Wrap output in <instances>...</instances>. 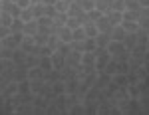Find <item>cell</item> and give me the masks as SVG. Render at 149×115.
<instances>
[{"instance_id":"1","label":"cell","mask_w":149,"mask_h":115,"mask_svg":"<svg viewBox=\"0 0 149 115\" xmlns=\"http://www.w3.org/2000/svg\"><path fill=\"white\" fill-rule=\"evenodd\" d=\"M56 34H58V40H60V42H66V44L72 42V30H70L66 24L60 26V28H56Z\"/></svg>"},{"instance_id":"2","label":"cell","mask_w":149,"mask_h":115,"mask_svg":"<svg viewBox=\"0 0 149 115\" xmlns=\"http://www.w3.org/2000/svg\"><path fill=\"white\" fill-rule=\"evenodd\" d=\"M81 26H84V30H86V36H90V38H95V36L100 34V28H97V24L92 22V20L84 22Z\"/></svg>"},{"instance_id":"3","label":"cell","mask_w":149,"mask_h":115,"mask_svg":"<svg viewBox=\"0 0 149 115\" xmlns=\"http://www.w3.org/2000/svg\"><path fill=\"white\" fill-rule=\"evenodd\" d=\"M125 30L121 28V24H117V26H113L111 28V32H109V38L111 40H117V42H123V38H125Z\"/></svg>"},{"instance_id":"4","label":"cell","mask_w":149,"mask_h":115,"mask_svg":"<svg viewBox=\"0 0 149 115\" xmlns=\"http://www.w3.org/2000/svg\"><path fill=\"white\" fill-rule=\"evenodd\" d=\"M84 68H88V69H92L93 68V64H95V56H93V52H84L81 54V62H80Z\"/></svg>"},{"instance_id":"5","label":"cell","mask_w":149,"mask_h":115,"mask_svg":"<svg viewBox=\"0 0 149 115\" xmlns=\"http://www.w3.org/2000/svg\"><path fill=\"white\" fill-rule=\"evenodd\" d=\"M121 28L125 30L127 34H135L141 26H139V22H135V20H121Z\"/></svg>"},{"instance_id":"6","label":"cell","mask_w":149,"mask_h":115,"mask_svg":"<svg viewBox=\"0 0 149 115\" xmlns=\"http://www.w3.org/2000/svg\"><path fill=\"white\" fill-rule=\"evenodd\" d=\"M95 24H97L100 32H107V34H109V32H111V28H113V26H111V22H109V18H107V14H103V16Z\"/></svg>"},{"instance_id":"7","label":"cell","mask_w":149,"mask_h":115,"mask_svg":"<svg viewBox=\"0 0 149 115\" xmlns=\"http://www.w3.org/2000/svg\"><path fill=\"white\" fill-rule=\"evenodd\" d=\"M123 42H117V40H109V44H107V48H105V50H107V52H109V54H111V56H117V54H119V52H121V50H123Z\"/></svg>"},{"instance_id":"8","label":"cell","mask_w":149,"mask_h":115,"mask_svg":"<svg viewBox=\"0 0 149 115\" xmlns=\"http://www.w3.org/2000/svg\"><path fill=\"white\" fill-rule=\"evenodd\" d=\"M52 64H54V69H58V68H62L64 64H66V56L62 54V52H58V50H54V54H52Z\"/></svg>"},{"instance_id":"9","label":"cell","mask_w":149,"mask_h":115,"mask_svg":"<svg viewBox=\"0 0 149 115\" xmlns=\"http://www.w3.org/2000/svg\"><path fill=\"white\" fill-rule=\"evenodd\" d=\"M40 68H42V71H44V76H46L48 71H52V69H54L52 58L50 56H40Z\"/></svg>"},{"instance_id":"10","label":"cell","mask_w":149,"mask_h":115,"mask_svg":"<svg viewBox=\"0 0 149 115\" xmlns=\"http://www.w3.org/2000/svg\"><path fill=\"white\" fill-rule=\"evenodd\" d=\"M44 78V71L40 66H34V68H28V80L34 81V80H42Z\"/></svg>"},{"instance_id":"11","label":"cell","mask_w":149,"mask_h":115,"mask_svg":"<svg viewBox=\"0 0 149 115\" xmlns=\"http://www.w3.org/2000/svg\"><path fill=\"white\" fill-rule=\"evenodd\" d=\"M117 62H119V60L111 56V58H109V62H107V66L103 68V71H102V73H109V76L117 73Z\"/></svg>"},{"instance_id":"12","label":"cell","mask_w":149,"mask_h":115,"mask_svg":"<svg viewBox=\"0 0 149 115\" xmlns=\"http://www.w3.org/2000/svg\"><path fill=\"white\" fill-rule=\"evenodd\" d=\"M34 36H24V40H22V44H20V48H22L24 52H34Z\"/></svg>"},{"instance_id":"13","label":"cell","mask_w":149,"mask_h":115,"mask_svg":"<svg viewBox=\"0 0 149 115\" xmlns=\"http://www.w3.org/2000/svg\"><path fill=\"white\" fill-rule=\"evenodd\" d=\"M135 44H137V32H135V34H125V38H123V46H125L129 52L135 48Z\"/></svg>"},{"instance_id":"14","label":"cell","mask_w":149,"mask_h":115,"mask_svg":"<svg viewBox=\"0 0 149 115\" xmlns=\"http://www.w3.org/2000/svg\"><path fill=\"white\" fill-rule=\"evenodd\" d=\"M22 32H24V34H28V36L38 34V22H36V20H30V22H26V24H24V28H22Z\"/></svg>"},{"instance_id":"15","label":"cell","mask_w":149,"mask_h":115,"mask_svg":"<svg viewBox=\"0 0 149 115\" xmlns=\"http://www.w3.org/2000/svg\"><path fill=\"white\" fill-rule=\"evenodd\" d=\"M109 34L107 32H100V34L95 36V44H97V48H107V44H109Z\"/></svg>"},{"instance_id":"16","label":"cell","mask_w":149,"mask_h":115,"mask_svg":"<svg viewBox=\"0 0 149 115\" xmlns=\"http://www.w3.org/2000/svg\"><path fill=\"white\" fill-rule=\"evenodd\" d=\"M107 18H109V22H111V26H117V24H121V20H123V12L109 10V12H107Z\"/></svg>"},{"instance_id":"17","label":"cell","mask_w":149,"mask_h":115,"mask_svg":"<svg viewBox=\"0 0 149 115\" xmlns=\"http://www.w3.org/2000/svg\"><path fill=\"white\" fill-rule=\"evenodd\" d=\"M88 36H86V30H84V26H78L76 30H72V40H76V42H84Z\"/></svg>"},{"instance_id":"18","label":"cell","mask_w":149,"mask_h":115,"mask_svg":"<svg viewBox=\"0 0 149 115\" xmlns=\"http://www.w3.org/2000/svg\"><path fill=\"white\" fill-rule=\"evenodd\" d=\"M113 81L121 87V89H125L127 85H129V81H127V73H113Z\"/></svg>"},{"instance_id":"19","label":"cell","mask_w":149,"mask_h":115,"mask_svg":"<svg viewBox=\"0 0 149 115\" xmlns=\"http://www.w3.org/2000/svg\"><path fill=\"white\" fill-rule=\"evenodd\" d=\"M97 50V44H95V38H86L84 40V52H95Z\"/></svg>"},{"instance_id":"20","label":"cell","mask_w":149,"mask_h":115,"mask_svg":"<svg viewBox=\"0 0 149 115\" xmlns=\"http://www.w3.org/2000/svg\"><path fill=\"white\" fill-rule=\"evenodd\" d=\"M48 38H50L48 34H42V32H38V34H34V44H36V46H40V48L46 46V44H48Z\"/></svg>"},{"instance_id":"21","label":"cell","mask_w":149,"mask_h":115,"mask_svg":"<svg viewBox=\"0 0 149 115\" xmlns=\"http://www.w3.org/2000/svg\"><path fill=\"white\" fill-rule=\"evenodd\" d=\"M52 91L56 93V95H64L66 93V81H60L58 80L54 85H52Z\"/></svg>"},{"instance_id":"22","label":"cell","mask_w":149,"mask_h":115,"mask_svg":"<svg viewBox=\"0 0 149 115\" xmlns=\"http://www.w3.org/2000/svg\"><path fill=\"white\" fill-rule=\"evenodd\" d=\"M30 83H32V81L28 80V78H26V80H20V81H18V93H22V95H24V93H28V91H30Z\"/></svg>"},{"instance_id":"23","label":"cell","mask_w":149,"mask_h":115,"mask_svg":"<svg viewBox=\"0 0 149 115\" xmlns=\"http://www.w3.org/2000/svg\"><path fill=\"white\" fill-rule=\"evenodd\" d=\"M10 36H12V42H14V46L18 48L20 44H22V40H24V36H26V34H24L22 30H18V32H10Z\"/></svg>"},{"instance_id":"24","label":"cell","mask_w":149,"mask_h":115,"mask_svg":"<svg viewBox=\"0 0 149 115\" xmlns=\"http://www.w3.org/2000/svg\"><path fill=\"white\" fill-rule=\"evenodd\" d=\"M109 10L123 12V10H125V2H123V0H111V4H109Z\"/></svg>"},{"instance_id":"25","label":"cell","mask_w":149,"mask_h":115,"mask_svg":"<svg viewBox=\"0 0 149 115\" xmlns=\"http://www.w3.org/2000/svg\"><path fill=\"white\" fill-rule=\"evenodd\" d=\"M80 2V6H81V10L84 12H90L95 8V0H78Z\"/></svg>"},{"instance_id":"26","label":"cell","mask_w":149,"mask_h":115,"mask_svg":"<svg viewBox=\"0 0 149 115\" xmlns=\"http://www.w3.org/2000/svg\"><path fill=\"white\" fill-rule=\"evenodd\" d=\"M0 24L10 28V24H12V14H10V12H4V10L0 12Z\"/></svg>"},{"instance_id":"27","label":"cell","mask_w":149,"mask_h":115,"mask_svg":"<svg viewBox=\"0 0 149 115\" xmlns=\"http://www.w3.org/2000/svg\"><path fill=\"white\" fill-rule=\"evenodd\" d=\"M123 2H125V10H135V12L141 10L139 0H123Z\"/></svg>"},{"instance_id":"28","label":"cell","mask_w":149,"mask_h":115,"mask_svg":"<svg viewBox=\"0 0 149 115\" xmlns=\"http://www.w3.org/2000/svg\"><path fill=\"white\" fill-rule=\"evenodd\" d=\"M102 16H103V12L100 10V8H93V10L88 12V20H92V22H97Z\"/></svg>"},{"instance_id":"29","label":"cell","mask_w":149,"mask_h":115,"mask_svg":"<svg viewBox=\"0 0 149 115\" xmlns=\"http://www.w3.org/2000/svg\"><path fill=\"white\" fill-rule=\"evenodd\" d=\"M24 28V20L22 18H12V24H10V32H18Z\"/></svg>"},{"instance_id":"30","label":"cell","mask_w":149,"mask_h":115,"mask_svg":"<svg viewBox=\"0 0 149 115\" xmlns=\"http://www.w3.org/2000/svg\"><path fill=\"white\" fill-rule=\"evenodd\" d=\"M30 8H32V14H34V18H40V16H44V4H42V2H40V4H32Z\"/></svg>"},{"instance_id":"31","label":"cell","mask_w":149,"mask_h":115,"mask_svg":"<svg viewBox=\"0 0 149 115\" xmlns=\"http://www.w3.org/2000/svg\"><path fill=\"white\" fill-rule=\"evenodd\" d=\"M24 64L28 66V68H34V66H40V56H28L24 60Z\"/></svg>"},{"instance_id":"32","label":"cell","mask_w":149,"mask_h":115,"mask_svg":"<svg viewBox=\"0 0 149 115\" xmlns=\"http://www.w3.org/2000/svg\"><path fill=\"white\" fill-rule=\"evenodd\" d=\"M20 18L24 20V24H26V22H30V20H36V18H34V14H32V8H24L22 14H20Z\"/></svg>"},{"instance_id":"33","label":"cell","mask_w":149,"mask_h":115,"mask_svg":"<svg viewBox=\"0 0 149 115\" xmlns=\"http://www.w3.org/2000/svg\"><path fill=\"white\" fill-rule=\"evenodd\" d=\"M127 71H129L127 60H119V62H117V73H127Z\"/></svg>"},{"instance_id":"34","label":"cell","mask_w":149,"mask_h":115,"mask_svg":"<svg viewBox=\"0 0 149 115\" xmlns=\"http://www.w3.org/2000/svg\"><path fill=\"white\" fill-rule=\"evenodd\" d=\"M66 26H68L70 30H76L78 26H81L80 18H72V16H68V22H66Z\"/></svg>"},{"instance_id":"35","label":"cell","mask_w":149,"mask_h":115,"mask_svg":"<svg viewBox=\"0 0 149 115\" xmlns=\"http://www.w3.org/2000/svg\"><path fill=\"white\" fill-rule=\"evenodd\" d=\"M44 14H46L48 18H56V14H58L56 6H46V4H44Z\"/></svg>"},{"instance_id":"36","label":"cell","mask_w":149,"mask_h":115,"mask_svg":"<svg viewBox=\"0 0 149 115\" xmlns=\"http://www.w3.org/2000/svg\"><path fill=\"white\" fill-rule=\"evenodd\" d=\"M2 44H4V48H10V50H14V42H12V36H6V38H2Z\"/></svg>"},{"instance_id":"37","label":"cell","mask_w":149,"mask_h":115,"mask_svg":"<svg viewBox=\"0 0 149 115\" xmlns=\"http://www.w3.org/2000/svg\"><path fill=\"white\" fill-rule=\"evenodd\" d=\"M16 4L24 10V8H30V6H32V0H16Z\"/></svg>"},{"instance_id":"38","label":"cell","mask_w":149,"mask_h":115,"mask_svg":"<svg viewBox=\"0 0 149 115\" xmlns=\"http://www.w3.org/2000/svg\"><path fill=\"white\" fill-rule=\"evenodd\" d=\"M6 36H10V28L8 26H0V40L6 38Z\"/></svg>"},{"instance_id":"39","label":"cell","mask_w":149,"mask_h":115,"mask_svg":"<svg viewBox=\"0 0 149 115\" xmlns=\"http://www.w3.org/2000/svg\"><path fill=\"white\" fill-rule=\"evenodd\" d=\"M117 87H119V85H117L115 81H111V83H109V93H115V89H117Z\"/></svg>"},{"instance_id":"40","label":"cell","mask_w":149,"mask_h":115,"mask_svg":"<svg viewBox=\"0 0 149 115\" xmlns=\"http://www.w3.org/2000/svg\"><path fill=\"white\" fill-rule=\"evenodd\" d=\"M58 0H42V4H46V6H56Z\"/></svg>"},{"instance_id":"41","label":"cell","mask_w":149,"mask_h":115,"mask_svg":"<svg viewBox=\"0 0 149 115\" xmlns=\"http://www.w3.org/2000/svg\"><path fill=\"white\" fill-rule=\"evenodd\" d=\"M139 4H141V8H147V6H149V0H139Z\"/></svg>"},{"instance_id":"42","label":"cell","mask_w":149,"mask_h":115,"mask_svg":"<svg viewBox=\"0 0 149 115\" xmlns=\"http://www.w3.org/2000/svg\"><path fill=\"white\" fill-rule=\"evenodd\" d=\"M145 16H147V18H149V6H147V8H145Z\"/></svg>"},{"instance_id":"43","label":"cell","mask_w":149,"mask_h":115,"mask_svg":"<svg viewBox=\"0 0 149 115\" xmlns=\"http://www.w3.org/2000/svg\"><path fill=\"white\" fill-rule=\"evenodd\" d=\"M40 2H42V0H32V4H40Z\"/></svg>"},{"instance_id":"44","label":"cell","mask_w":149,"mask_h":115,"mask_svg":"<svg viewBox=\"0 0 149 115\" xmlns=\"http://www.w3.org/2000/svg\"><path fill=\"white\" fill-rule=\"evenodd\" d=\"M2 48H4V44H2V40H0V50H2Z\"/></svg>"},{"instance_id":"45","label":"cell","mask_w":149,"mask_h":115,"mask_svg":"<svg viewBox=\"0 0 149 115\" xmlns=\"http://www.w3.org/2000/svg\"><path fill=\"white\" fill-rule=\"evenodd\" d=\"M0 12H2V0H0Z\"/></svg>"},{"instance_id":"46","label":"cell","mask_w":149,"mask_h":115,"mask_svg":"<svg viewBox=\"0 0 149 115\" xmlns=\"http://www.w3.org/2000/svg\"><path fill=\"white\" fill-rule=\"evenodd\" d=\"M145 46H147V50H149V40H147V44H145Z\"/></svg>"},{"instance_id":"47","label":"cell","mask_w":149,"mask_h":115,"mask_svg":"<svg viewBox=\"0 0 149 115\" xmlns=\"http://www.w3.org/2000/svg\"><path fill=\"white\" fill-rule=\"evenodd\" d=\"M0 26H2V24H0Z\"/></svg>"}]
</instances>
